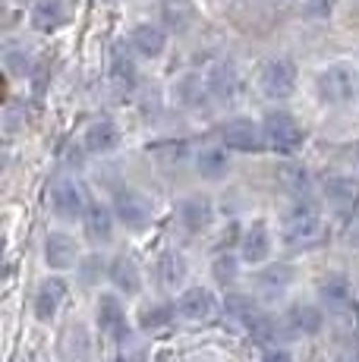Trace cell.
Listing matches in <instances>:
<instances>
[{"mask_svg":"<svg viewBox=\"0 0 359 362\" xmlns=\"http://www.w3.org/2000/svg\"><path fill=\"white\" fill-rule=\"evenodd\" d=\"M322 101L328 104H347L359 98V69L347 66V64H334L328 69H322L319 79H315Z\"/></svg>","mask_w":359,"mask_h":362,"instance_id":"1","label":"cell"},{"mask_svg":"<svg viewBox=\"0 0 359 362\" xmlns=\"http://www.w3.org/2000/svg\"><path fill=\"white\" fill-rule=\"evenodd\" d=\"M324 224H322V214L315 211L309 202H300L287 211L284 218V243L287 246H309L322 236Z\"/></svg>","mask_w":359,"mask_h":362,"instance_id":"2","label":"cell"},{"mask_svg":"<svg viewBox=\"0 0 359 362\" xmlns=\"http://www.w3.org/2000/svg\"><path fill=\"white\" fill-rule=\"evenodd\" d=\"M259 88L274 101H284L296 92V66L287 57H271L259 69Z\"/></svg>","mask_w":359,"mask_h":362,"instance_id":"3","label":"cell"},{"mask_svg":"<svg viewBox=\"0 0 359 362\" xmlns=\"http://www.w3.org/2000/svg\"><path fill=\"white\" fill-rule=\"evenodd\" d=\"M261 132H265L268 148L284 151V155H290V151H296L302 145L300 123H296L287 110H271V114L265 117V123H261Z\"/></svg>","mask_w":359,"mask_h":362,"instance_id":"4","label":"cell"},{"mask_svg":"<svg viewBox=\"0 0 359 362\" xmlns=\"http://www.w3.org/2000/svg\"><path fill=\"white\" fill-rule=\"evenodd\" d=\"M227 312H230V315L237 318V322L243 325L252 337L265 340V344H271L274 334H278V328H274L271 318H268L265 312H261L259 305H255L252 299H246V296H230V299H227Z\"/></svg>","mask_w":359,"mask_h":362,"instance_id":"5","label":"cell"},{"mask_svg":"<svg viewBox=\"0 0 359 362\" xmlns=\"http://www.w3.org/2000/svg\"><path fill=\"white\" fill-rule=\"evenodd\" d=\"M51 208L57 218L64 221H76L86 218V199H82V189L73 183V180H54L51 183Z\"/></svg>","mask_w":359,"mask_h":362,"instance_id":"6","label":"cell"},{"mask_svg":"<svg viewBox=\"0 0 359 362\" xmlns=\"http://www.w3.org/2000/svg\"><path fill=\"white\" fill-rule=\"evenodd\" d=\"M114 211L120 218V224H126L129 230H139L151 221V202L136 189H120L114 202Z\"/></svg>","mask_w":359,"mask_h":362,"instance_id":"7","label":"cell"},{"mask_svg":"<svg viewBox=\"0 0 359 362\" xmlns=\"http://www.w3.org/2000/svg\"><path fill=\"white\" fill-rule=\"evenodd\" d=\"M220 139L233 151H261L265 148V132L252 120H230L220 127Z\"/></svg>","mask_w":359,"mask_h":362,"instance_id":"8","label":"cell"},{"mask_svg":"<svg viewBox=\"0 0 359 362\" xmlns=\"http://www.w3.org/2000/svg\"><path fill=\"white\" fill-rule=\"evenodd\" d=\"M208 92L211 98L220 101V104H233L240 95V73L237 66L230 64V60H220V64H215L208 69Z\"/></svg>","mask_w":359,"mask_h":362,"instance_id":"9","label":"cell"},{"mask_svg":"<svg viewBox=\"0 0 359 362\" xmlns=\"http://www.w3.org/2000/svg\"><path fill=\"white\" fill-rule=\"evenodd\" d=\"M98 328L105 331L107 337H114V340H123L129 334L126 312H123V305H120V299H117V296L105 293L98 299Z\"/></svg>","mask_w":359,"mask_h":362,"instance_id":"10","label":"cell"},{"mask_svg":"<svg viewBox=\"0 0 359 362\" xmlns=\"http://www.w3.org/2000/svg\"><path fill=\"white\" fill-rule=\"evenodd\" d=\"M177 312L183 318H189V322H205V318H211V312H215V296L205 287H189L180 293Z\"/></svg>","mask_w":359,"mask_h":362,"instance_id":"11","label":"cell"},{"mask_svg":"<svg viewBox=\"0 0 359 362\" xmlns=\"http://www.w3.org/2000/svg\"><path fill=\"white\" fill-rule=\"evenodd\" d=\"M66 296V284L60 277H47V281L38 284V293H35V318L38 322H51L57 315L60 303Z\"/></svg>","mask_w":359,"mask_h":362,"instance_id":"12","label":"cell"},{"mask_svg":"<svg viewBox=\"0 0 359 362\" xmlns=\"http://www.w3.org/2000/svg\"><path fill=\"white\" fill-rule=\"evenodd\" d=\"M45 259H47L51 268L66 271V268H73L76 264V259H79V246H76V240L73 236H66V233H47Z\"/></svg>","mask_w":359,"mask_h":362,"instance_id":"13","label":"cell"},{"mask_svg":"<svg viewBox=\"0 0 359 362\" xmlns=\"http://www.w3.org/2000/svg\"><path fill=\"white\" fill-rule=\"evenodd\" d=\"M82 145L88 151H95V155H107V151H114L120 145V129L110 120H95L82 132Z\"/></svg>","mask_w":359,"mask_h":362,"instance_id":"14","label":"cell"},{"mask_svg":"<svg viewBox=\"0 0 359 362\" xmlns=\"http://www.w3.org/2000/svg\"><path fill=\"white\" fill-rule=\"evenodd\" d=\"M129 45H133L136 54H142V57L151 60V57H161L164 54V47H167V35L158 29V25L142 23L129 32Z\"/></svg>","mask_w":359,"mask_h":362,"instance_id":"15","label":"cell"},{"mask_svg":"<svg viewBox=\"0 0 359 362\" xmlns=\"http://www.w3.org/2000/svg\"><path fill=\"white\" fill-rule=\"evenodd\" d=\"M107 277L114 281V287L120 290V293H126V296H136V293L142 290L139 268H136V262H133V259H126V255H117V259L110 262Z\"/></svg>","mask_w":359,"mask_h":362,"instance_id":"16","label":"cell"},{"mask_svg":"<svg viewBox=\"0 0 359 362\" xmlns=\"http://www.w3.org/2000/svg\"><path fill=\"white\" fill-rule=\"evenodd\" d=\"M271 255V233L261 221H255L249 230L243 233V259L249 264H261Z\"/></svg>","mask_w":359,"mask_h":362,"instance_id":"17","label":"cell"},{"mask_svg":"<svg viewBox=\"0 0 359 362\" xmlns=\"http://www.w3.org/2000/svg\"><path fill=\"white\" fill-rule=\"evenodd\" d=\"M211 218H215V211H211V202L196 196V199H186L183 205H180V221H183V227L189 233H202L205 227L211 224Z\"/></svg>","mask_w":359,"mask_h":362,"instance_id":"18","label":"cell"},{"mask_svg":"<svg viewBox=\"0 0 359 362\" xmlns=\"http://www.w3.org/2000/svg\"><path fill=\"white\" fill-rule=\"evenodd\" d=\"M66 23V4L64 0H38L32 6V25L38 32H57Z\"/></svg>","mask_w":359,"mask_h":362,"instance_id":"19","label":"cell"},{"mask_svg":"<svg viewBox=\"0 0 359 362\" xmlns=\"http://www.w3.org/2000/svg\"><path fill=\"white\" fill-rule=\"evenodd\" d=\"M284 322H287V328L293 334H319L322 325H324V315H322V309H315V305L296 303L293 309L287 312Z\"/></svg>","mask_w":359,"mask_h":362,"instance_id":"20","label":"cell"},{"mask_svg":"<svg viewBox=\"0 0 359 362\" xmlns=\"http://www.w3.org/2000/svg\"><path fill=\"white\" fill-rule=\"evenodd\" d=\"M82 224H86L88 240L107 243L110 233H114V214H110L107 205H88V211H86V218H82Z\"/></svg>","mask_w":359,"mask_h":362,"instance_id":"21","label":"cell"},{"mask_svg":"<svg viewBox=\"0 0 359 362\" xmlns=\"http://www.w3.org/2000/svg\"><path fill=\"white\" fill-rule=\"evenodd\" d=\"M278 183L296 199H306L309 192H312V177H309V170L302 164H281L278 167Z\"/></svg>","mask_w":359,"mask_h":362,"instance_id":"22","label":"cell"},{"mask_svg":"<svg viewBox=\"0 0 359 362\" xmlns=\"http://www.w3.org/2000/svg\"><path fill=\"white\" fill-rule=\"evenodd\" d=\"M293 281V271L287 264H271V268L259 271V293L265 299H278Z\"/></svg>","mask_w":359,"mask_h":362,"instance_id":"23","label":"cell"},{"mask_svg":"<svg viewBox=\"0 0 359 362\" xmlns=\"http://www.w3.org/2000/svg\"><path fill=\"white\" fill-rule=\"evenodd\" d=\"M136 79H139V73H136L133 57L123 51H114V57H110V86L117 92H133Z\"/></svg>","mask_w":359,"mask_h":362,"instance_id":"24","label":"cell"},{"mask_svg":"<svg viewBox=\"0 0 359 362\" xmlns=\"http://www.w3.org/2000/svg\"><path fill=\"white\" fill-rule=\"evenodd\" d=\"M319 299L324 303L328 312H347L353 296H350L347 281H341V277H328V281L319 284Z\"/></svg>","mask_w":359,"mask_h":362,"instance_id":"25","label":"cell"},{"mask_svg":"<svg viewBox=\"0 0 359 362\" xmlns=\"http://www.w3.org/2000/svg\"><path fill=\"white\" fill-rule=\"evenodd\" d=\"M158 281L164 290H177L186 281V259L177 252H164L158 259Z\"/></svg>","mask_w":359,"mask_h":362,"instance_id":"26","label":"cell"},{"mask_svg":"<svg viewBox=\"0 0 359 362\" xmlns=\"http://www.w3.org/2000/svg\"><path fill=\"white\" fill-rule=\"evenodd\" d=\"M196 170L202 180H224L230 173V158L220 148H205L202 155L196 158Z\"/></svg>","mask_w":359,"mask_h":362,"instance_id":"27","label":"cell"},{"mask_svg":"<svg viewBox=\"0 0 359 362\" xmlns=\"http://www.w3.org/2000/svg\"><path fill=\"white\" fill-rule=\"evenodd\" d=\"M174 92H177V101L186 104V107H199V104L211 95L208 92V82L202 86V79H199V76H183V79L177 82Z\"/></svg>","mask_w":359,"mask_h":362,"instance_id":"28","label":"cell"},{"mask_svg":"<svg viewBox=\"0 0 359 362\" xmlns=\"http://www.w3.org/2000/svg\"><path fill=\"white\" fill-rule=\"evenodd\" d=\"M328 196L337 202V205H347L359 196V186L353 180H328Z\"/></svg>","mask_w":359,"mask_h":362,"instance_id":"29","label":"cell"},{"mask_svg":"<svg viewBox=\"0 0 359 362\" xmlns=\"http://www.w3.org/2000/svg\"><path fill=\"white\" fill-rule=\"evenodd\" d=\"M170 315H174V309H170V305H155V309H145L142 312V328L145 331L164 328V325L170 322Z\"/></svg>","mask_w":359,"mask_h":362,"instance_id":"30","label":"cell"},{"mask_svg":"<svg viewBox=\"0 0 359 362\" xmlns=\"http://www.w3.org/2000/svg\"><path fill=\"white\" fill-rule=\"evenodd\" d=\"M215 277L220 287H227V284L237 277V262H233V255H218L215 259Z\"/></svg>","mask_w":359,"mask_h":362,"instance_id":"31","label":"cell"},{"mask_svg":"<svg viewBox=\"0 0 359 362\" xmlns=\"http://www.w3.org/2000/svg\"><path fill=\"white\" fill-rule=\"evenodd\" d=\"M101 271H105V259H101V255H88V259L82 262V268H79L82 284H95L101 277Z\"/></svg>","mask_w":359,"mask_h":362,"instance_id":"32","label":"cell"},{"mask_svg":"<svg viewBox=\"0 0 359 362\" xmlns=\"http://www.w3.org/2000/svg\"><path fill=\"white\" fill-rule=\"evenodd\" d=\"M29 54L25 51H10L6 54V66H10V73H16V76H23V73H29Z\"/></svg>","mask_w":359,"mask_h":362,"instance_id":"33","label":"cell"},{"mask_svg":"<svg viewBox=\"0 0 359 362\" xmlns=\"http://www.w3.org/2000/svg\"><path fill=\"white\" fill-rule=\"evenodd\" d=\"M265 362H293V356H290L287 350H268L265 353Z\"/></svg>","mask_w":359,"mask_h":362,"instance_id":"34","label":"cell"},{"mask_svg":"<svg viewBox=\"0 0 359 362\" xmlns=\"http://www.w3.org/2000/svg\"><path fill=\"white\" fill-rule=\"evenodd\" d=\"M350 161H353V167H356V170H359V145H356V148H353V151H350Z\"/></svg>","mask_w":359,"mask_h":362,"instance_id":"35","label":"cell"},{"mask_svg":"<svg viewBox=\"0 0 359 362\" xmlns=\"http://www.w3.org/2000/svg\"><path fill=\"white\" fill-rule=\"evenodd\" d=\"M170 4H186V0H170Z\"/></svg>","mask_w":359,"mask_h":362,"instance_id":"36","label":"cell"},{"mask_svg":"<svg viewBox=\"0 0 359 362\" xmlns=\"http://www.w3.org/2000/svg\"><path fill=\"white\" fill-rule=\"evenodd\" d=\"M334 362H353V359H334Z\"/></svg>","mask_w":359,"mask_h":362,"instance_id":"37","label":"cell"}]
</instances>
